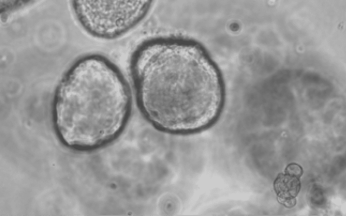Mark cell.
<instances>
[{
  "mask_svg": "<svg viewBox=\"0 0 346 216\" xmlns=\"http://www.w3.org/2000/svg\"><path fill=\"white\" fill-rule=\"evenodd\" d=\"M130 72L138 107L159 129L193 132L210 124L218 114L221 79L195 43L177 38L147 39L132 53Z\"/></svg>",
  "mask_w": 346,
  "mask_h": 216,
  "instance_id": "cell-1",
  "label": "cell"
},
{
  "mask_svg": "<svg viewBox=\"0 0 346 216\" xmlns=\"http://www.w3.org/2000/svg\"><path fill=\"white\" fill-rule=\"evenodd\" d=\"M132 104L130 85L119 68L98 55L78 61L59 83L54 95V122L67 145L89 149L121 132Z\"/></svg>",
  "mask_w": 346,
  "mask_h": 216,
  "instance_id": "cell-2",
  "label": "cell"
},
{
  "mask_svg": "<svg viewBox=\"0 0 346 216\" xmlns=\"http://www.w3.org/2000/svg\"><path fill=\"white\" fill-rule=\"evenodd\" d=\"M74 14L93 36L114 39L128 32L148 13L151 0H73Z\"/></svg>",
  "mask_w": 346,
  "mask_h": 216,
  "instance_id": "cell-3",
  "label": "cell"
},
{
  "mask_svg": "<svg viewBox=\"0 0 346 216\" xmlns=\"http://www.w3.org/2000/svg\"><path fill=\"white\" fill-rule=\"evenodd\" d=\"M300 178L285 172L278 174L274 181L273 187L279 203L287 208L296 205V197L301 187Z\"/></svg>",
  "mask_w": 346,
  "mask_h": 216,
  "instance_id": "cell-4",
  "label": "cell"
},
{
  "mask_svg": "<svg viewBox=\"0 0 346 216\" xmlns=\"http://www.w3.org/2000/svg\"><path fill=\"white\" fill-rule=\"evenodd\" d=\"M311 202L312 204H315V203L318 202V205H320L321 203H323L324 198L322 190L318 188V187L312 188V190L311 192Z\"/></svg>",
  "mask_w": 346,
  "mask_h": 216,
  "instance_id": "cell-5",
  "label": "cell"
}]
</instances>
